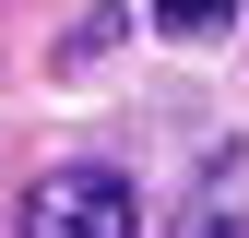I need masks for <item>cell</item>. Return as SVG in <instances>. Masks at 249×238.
<instances>
[{
  "label": "cell",
  "instance_id": "3",
  "mask_svg": "<svg viewBox=\"0 0 249 238\" xmlns=\"http://www.w3.org/2000/svg\"><path fill=\"white\" fill-rule=\"evenodd\" d=\"M154 24H166L178 48H202V36H226V24H237V0H154Z\"/></svg>",
  "mask_w": 249,
  "mask_h": 238
},
{
  "label": "cell",
  "instance_id": "1",
  "mask_svg": "<svg viewBox=\"0 0 249 238\" xmlns=\"http://www.w3.org/2000/svg\"><path fill=\"white\" fill-rule=\"evenodd\" d=\"M24 238H131V178L119 167H48L24 191Z\"/></svg>",
  "mask_w": 249,
  "mask_h": 238
},
{
  "label": "cell",
  "instance_id": "2",
  "mask_svg": "<svg viewBox=\"0 0 249 238\" xmlns=\"http://www.w3.org/2000/svg\"><path fill=\"white\" fill-rule=\"evenodd\" d=\"M237 215H249V143H213V167L190 178V202H178L166 238H237Z\"/></svg>",
  "mask_w": 249,
  "mask_h": 238
}]
</instances>
